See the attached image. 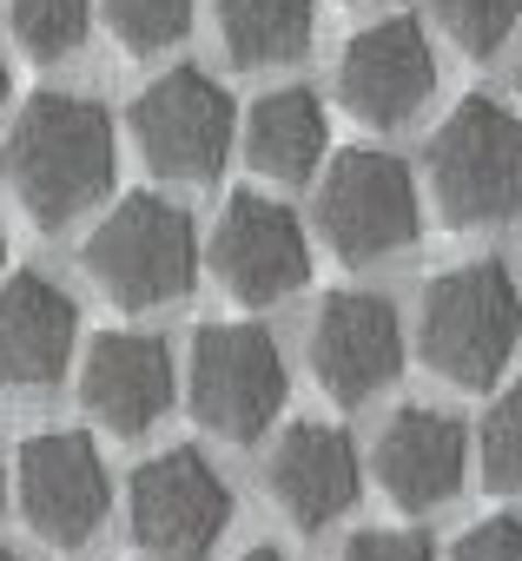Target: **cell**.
<instances>
[{"instance_id":"obj_1","label":"cell","mask_w":522,"mask_h":561,"mask_svg":"<svg viewBox=\"0 0 522 561\" xmlns=\"http://www.w3.org/2000/svg\"><path fill=\"white\" fill-rule=\"evenodd\" d=\"M120 172V139L100 100L80 93H34L14 113V133L0 146V179L14 185L21 211L41 231L73 225L80 211H93L113 192Z\"/></svg>"},{"instance_id":"obj_2","label":"cell","mask_w":522,"mask_h":561,"mask_svg":"<svg viewBox=\"0 0 522 561\" xmlns=\"http://www.w3.org/2000/svg\"><path fill=\"white\" fill-rule=\"evenodd\" d=\"M522 337V291L502 257H469L430 277L417 311V357L456 390H489Z\"/></svg>"},{"instance_id":"obj_3","label":"cell","mask_w":522,"mask_h":561,"mask_svg":"<svg viewBox=\"0 0 522 561\" xmlns=\"http://www.w3.org/2000/svg\"><path fill=\"white\" fill-rule=\"evenodd\" d=\"M423 185H430L443 225H456V231L515 225L522 218V119L502 100L469 93L430 133Z\"/></svg>"},{"instance_id":"obj_4","label":"cell","mask_w":522,"mask_h":561,"mask_svg":"<svg viewBox=\"0 0 522 561\" xmlns=\"http://www.w3.org/2000/svg\"><path fill=\"white\" fill-rule=\"evenodd\" d=\"M87 277L120 305V311H152L192 291L198 277V231L192 211L159 198V192H126L87 238L80 251Z\"/></svg>"},{"instance_id":"obj_5","label":"cell","mask_w":522,"mask_h":561,"mask_svg":"<svg viewBox=\"0 0 522 561\" xmlns=\"http://www.w3.org/2000/svg\"><path fill=\"white\" fill-rule=\"evenodd\" d=\"M311 225L318 238L344 257V264H377L397 257L404 244H417L423 231V205H417V179L397 152L377 146H351L325 165L318 198H311Z\"/></svg>"},{"instance_id":"obj_6","label":"cell","mask_w":522,"mask_h":561,"mask_svg":"<svg viewBox=\"0 0 522 561\" xmlns=\"http://www.w3.org/2000/svg\"><path fill=\"white\" fill-rule=\"evenodd\" d=\"M185 397H192L198 430H212L218 443H258L292 397L279 337L258 324H205L192 337Z\"/></svg>"},{"instance_id":"obj_7","label":"cell","mask_w":522,"mask_h":561,"mask_svg":"<svg viewBox=\"0 0 522 561\" xmlns=\"http://www.w3.org/2000/svg\"><path fill=\"white\" fill-rule=\"evenodd\" d=\"M126 133L139 146V159L172 179V185H212L231 159L238 139V106L231 93L198 73V67H172L159 73L133 106H126Z\"/></svg>"},{"instance_id":"obj_8","label":"cell","mask_w":522,"mask_h":561,"mask_svg":"<svg viewBox=\"0 0 522 561\" xmlns=\"http://www.w3.org/2000/svg\"><path fill=\"white\" fill-rule=\"evenodd\" d=\"M126 528L152 561H205L231 528V489L198 449H166L133 469Z\"/></svg>"},{"instance_id":"obj_9","label":"cell","mask_w":522,"mask_h":561,"mask_svg":"<svg viewBox=\"0 0 522 561\" xmlns=\"http://www.w3.org/2000/svg\"><path fill=\"white\" fill-rule=\"evenodd\" d=\"M14 495H21V515H27V528L41 541L87 548L106 528L113 476H106V456H100L93 436H80V430H41L14 456Z\"/></svg>"},{"instance_id":"obj_10","label":"cell","mask_w":522,"mask_h":561,"mask_svg":"<svg viewBox=\"0 0 522 561\" xmlns=\"http://www.w3.org/2000/svg\"><path fill=\"white\" fill-rule=\"evenodd\" d=\"M205 264L238 305H279V298L305 291L311 244H305V225L292 205L265 198V192H231L212 225Z\"/></svg>"},{"instance_id":"obj_11","label":"cell","mask_w":522,"mask_h":561,"mask_svg":"<svg viewBox=\"0 0 522 561\" xmlns=\"http://www.w3.org/2000/svg\"><path fill=\"white\" fill-rule=\"evenodd\" d=\"M311 370L338 403H371L404 377V318L377 291H331L311 318Z\"/></svg>"},{"instance_id":"obj_12","label":"cell","mask_w":522,"mask_h":561,"mask_svg":"<svg viewBox=\"0 0 522 561\" xmlns=\"http://www.w3.org/2000/svg\"><path fill=\"white\" fill-rule=\"evenodd\" d=\"M436 93V54L423 41L417 21H377L364 34H351V47L338 54V100L351 119L390 133L410 113H423V100Z\"/></svg>"},{"instance_id":"obj_13","label":"cell","mask_w":522,"mask_h":561,"mask_svg":"<svg viewBox=\"0 0 522 561\" xmlns=\"http://www.w3.org/2000/svg\"><path fill=\"white\" fill-rule=\"evenodd\" d=\"M80 403L113 436H146L172 410V351L146 331H100L80 364Z\"/></svg>"},{"instance_id":"obj_14","label":"cell","mask_w":522,"mask_h":561,"mask_svg":"<svg viewBox=\"0 0 522 561\" xmlns=\"http://www.w3.org/2000/svg\"><path fill=\"white\" fill-rule=\"evenodd\" d=\"M265 489L272 502L292 515V528L318 535L331 528L344 508H358L364 469H358V443L338 423H292L265 462Z\"/></svg>"},{"instance_id":"obj_15","label":"cell","mask_w":522,"mask_h":561,"mask_svg":"<svg viewBox=\"0 0 522 561\" xmlns=\"http://www.w3.org/2000/svg\"><path fill=\"white\" fill-rule=\"evenodd\" d=\"M80 311L41 271H14L0 285V390H54L73 364Z\"/></svg>"},{"instance_id":"obj_16","label":"cell","mask_w":522,"mask_h":561,"mask_svg":"<svg viewBox=\"0 0 522 561\" xmlns=\"http://www.w3.org/2000/svg\"><path fill=\"white\" fill-rule=\"evenodd\" d=\"M463 456H469L463 423L443 416V410L410 403V410H397V416L377 430L371 469H377V482H384V495H390L397 508H436V502L456 495Z\"/></svg>"},{"instance_id":"obj_17","label":"cell","mask_w":522,"mask_h":561,"mask_svg":"<svg viewBox=\"0 0 522 561\" xmlns=\"http://www.w3.org/2000/svg\"><path fill=\"white\" fill-rule=\"evenodd\" d=\"M325 146H331V119L311 87H279L245 113V159L258 179L305 185V179H318Z\"/></svg>"},{"instance_id":"obj_18","label":"cell","mask_w":522,"mask_h":561,"mask_svg":"<svg viewBox=\"0 0 522 561\" xmlns=\"http://www.w3.org/2000/svg\"><path fill=\"white\" fill-rule=\"evenodd\" d=\"M311 27H318V0H218V41L245 73L305 60Z\"/></svg>"},{"instance_id":"obj_19","label":"cell","mask_w":522,"mask_h":561,"mask_svg":"<svg viewBox=\"0 0 522 561\" xmlns=\"http://www.w3.org/2000/svg\"><path fill=\"white\" fill-rule=\"evenodd\" d=\"M87 27H93V0H14V41L41 67L80 54Z\"/></svg>"},{"instance_id":"obj_20","label":"cell","mask_w":522,"mask_h":561,"mask_svg":"<svg viewBox=\"0 0 522 561\" xmlns=\"http://www.w3.org/2000/svg\"><path fill=\"white\" fill-rule=\"evenodd\" d=\"M476 469H483V489L489 495H522V383H509L483 430H476Z\"/></svg>"},{"instance_id":"obj_21","label":"cell","mask_w":522,"mask_h":561,"mask_svg":"<svg viewBox=\"0 0 522 561\" xmlns=\"http://www.w3.org/2000/svg\"><path fill=\"white\" fill-rule=\"evenodd\" d=\"M106 27L126 54H166L192 27V0H106Z\"/></svg>"},{"instance_id":"obj_22","label":"cell","mask_w":522,"mask_h":561,"mask_svg":"<svg viewBox=\"0 0 522 561\" xmlns=\"http://www.w3.org/2000/svg\"><path fill=\"white\" fill-rule=\"evenodd\" d=\"M443 34L469 54V60H489L509 34H515V14H522V0H430Z\"/></svg>"},{"instance_id":"obj_23","label":"cell","mask_w":522,"mask_h":561,"mask_svg":"<svg viewBox=\"0 0 522 561\" xmlns=\"http://www.w3.org/2000/svg\"><path fill=\"white\" fill-rule=\"evenodd\" d=\"M450 561H522V522H515V515H489V522H476V528L456 541Z\"/></svg>"},{"instance_id":"obj_24","label":"cell","mask_w":522,"mask_h":561,"mask_svg":"<svg viewBox=\"0 0 522 561\" xmlns=\"http://www.w3.org/2000/svg\"><path fill=\"white\" fill-rule=\"evenodd\" d=\"M344 561H436V548L410 528H364L344 541Z\"/></svg>"},{"instance_id":"obj_25","label":"cell","mask_w":522,"mask_h":561,"mask_svg":"<svg viewBox=\"0 0 522 561\" xmlns=\"http://www.w3.org/2000/svg\"><path fill=\"white\" fill-rule=\"evenodd\" d=\"M8 93H14V73H8V54H0V106H8Z\"/></svg>"},{"instance_id":"obj_26","label":"cell","mask_w":522,"mask_h":561,"mask_svg":"<svg viewBox=\"0 0 522 561\" xmlns=\"http://www.w3.org/2000/svg\"><path fill=\"white\" fill-rule=\"evenodd\" d=\"M238 561H285L279 548H251V554H238Z\"/></svg>"},{"instance_id":"obj_27","label":"cell","mask_w":522,"mask_h":561,"mask_svg":"<svg viewBox=\"0 0 522 561\" xmlns=\"http://www.w3.org/2000/svg\"><path fill=\"white\" fill-rule=\"evenodd\" d=\"M0 561H34V554H21V548H0Z\"/></svg>"},{"instance_id":"obj_28","label":"cell","mask_w":522,"mask_h":561,"mask_svg":"<svg viewBox=\"0 0 522 561\" xmlns=\"http://www.w3.org/2000/svg\"><path fill=\"white\" fill-rule=\"evenodd\" d=\"M0 502H8V456H0Z\"/></svg>"},{"instance_id":"obj_29","label":"cell","mask_w":522,"mask_h":561,"mask_svg":"<svg viewBox=\"0 0 522 561\" xmlns=\"http://www.w3.org/2000/svg\"><path fill=\"white\" fill-rule=\"evenodd\" d=\"M0 264H8V231H0Z\"/></svg>"},{"instance_id":"obj_30","label":"cell","mask_w":522,"mask_h":561,"mask_svg":"<svg viewBox=\"0 0 522 561\" xmlns=\"http://www.w3.org/2000/svg\"><path fill=\"white\" fill-rule=\"evenodd\" d=\"M515 80H522V47H515Z\"/></svg>"}]
</instances>
